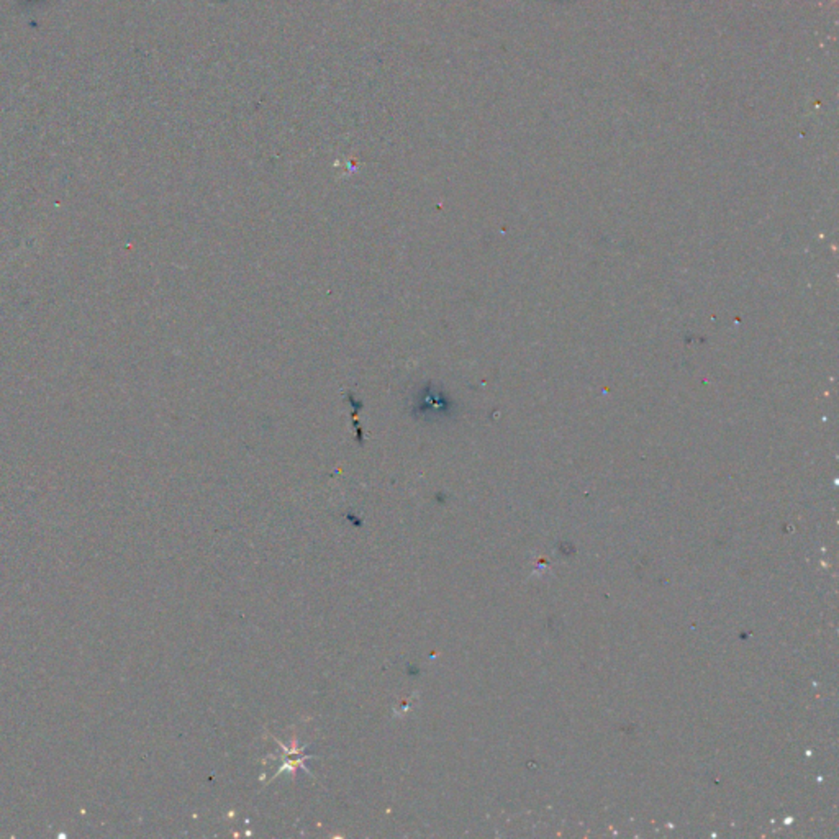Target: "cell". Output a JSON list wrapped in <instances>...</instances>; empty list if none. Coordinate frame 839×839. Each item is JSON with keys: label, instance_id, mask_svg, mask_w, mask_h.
Here are the masks:
<instances>
[{"label": "cell", "instance_id": "6da1fadb", "mask_svg": "<svg viewBox=\"0 0 839 839\" xmlns=\"http://www.w3.org/2000/svg\"><path fill=\"white\" fill-rule=\"evenodd\" d=\"M445 407L446 405L441 400V395H438L436 390L433 389H423V392L417 402L418 415H425V417H431L433 412H436L438 415L445 410Z\"/></svg>", "mask_w": 839, "mask_h": 839}]
</instances>
